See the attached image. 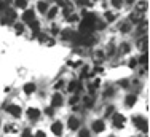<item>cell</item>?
<instances>
[{
    "label": "cell",
    "mask_w": 150,
    "mask_h": 137,
    "mask_svg": "<svg viewBox=\"0 0 150 137\" xmlns=\"http://www.w3.org/2000/svg\"><path fill=\"white\" fill-rule=\"evenodd\" d=\"M134 123H136V124H137V128L141 129V131H145L147 132V121L144 120V118H141V117H137V118H134Z\"/></svg>",
    "instance_id": "cell-1"
},
{
    "label": "cell",
    "mask_w": 150,
    "mask_h": 137,
    "mask_svg": "<svg viewBox=\"0 0 150 137\" xmlns=\"http://www.w3.org/2000/svg\"><path fill=\"white\" fill-rule=\"evenodd\" d=\"M7 112H10L13 117H19V115H21V109L18 107V105H15V104L8 105V107H7Z\"/></svg>",
    "instance_id": "cell-2"
},
{
    "label": "cell",
    "mask_w": 150,
    "mask_h": 137,
    "mask_svg": "<svg viewBox=\"0 0 150 137\" xmlns=\"http://www.w3.org/2000/svg\"><path fill=\"white\" fill-rule=\"evenodd\" d=\"M51 131H53V134H56V136H61V134H62V124L59 123V121L53 123V126H51Z\"/></svg>",
    "instance_id": "cell-3"
},
{
    "label": "cell",
    "mask_w": 150,
    "mask_h": 137,
    "mask_svg": "<svg viewBox=\"0 0 150 137\" xmlns=\"http://www.w3.org/2000/svg\"><path fill=\"white\" fill-rule=\"evenodd\" d=\"M67 124H69V129H78V126H80V121H78V118L70 117Z\"/></svg>",
    "instance_id": "cell-4"
},
{
    "label": "cell",
    "mask_w": 150,
    "mask_h": 137,
    "mask_svg": "<svg viewBox=\"0 0 150 137\" xmlns=\"http://www.w3.org/2000/svg\"><path fill=\"white\" fill-rule=\"evenodd\" d=\"M123 123H125V118H123V115H115V118H114V124L117 126V128H118V126L122 128Z\"/></svg>",
    "instance_id": "cell-5"
},
{
    "label": "cell",
    "mask_w": 150,
    "mask_h": 137,
    "mask_svg": "<svg viewBox=\"0 0 150 137\" xmlns=\"http://www.w3.org/2000/svg\"><path fill=\"white\" fill-rule=\"evenodd\" d=\"M27 115H29V118L35 120L37 117H40V110H37V109H29V110H27Z\"/></svg>",
    "instance_id": "cell-6"
},
{
    "label": "cell",
    "mask_w": 150,
    "mask_h": 137,
    "mask_svg": "<svg viewBox=\"0 0 150 137\" xmlns=\"http://www.w3.org/2000/svg\"><path fill=\"white\" fill-rule=\"evenodd\" d=\"M93 129L96 132H101L102 129H104V121H94L93 123Z\"/></svg>",
    "instance_id": "cell-7"
},
{
    "label": "cell",
    "mask_w": 150,
    "mask_h": 137,
    "mask_svg": "<svg viewBox=\"0 0 150 137\" xmlns=\"http://www.w3.org/2000/svg\"><path fill=\"white\" fill-rule=\"evenodd\" d=\"M61 102H62V96L59 93L54 94V96H53V105H54V107H57V105H61Z\"/></svg>",
    "instance_id": "cell-8"
},
{
    "label": "cell",
    "mask_w": 150,
    "mask_h": 137,
    "mask_svg": "<svg viewBox=\"0 0 150 137\" xmlns=\"http://www.w3.org/2000/svg\"><path fill=\"white\" fill-rule=\"evenodd\" d=\"M24 21H27V22H30V21H34V11L30 10V11H26L24 13Z\"/></svg>",
    "instance_id": "cell-9"
},
{
    "label": "cell",
    "mask_w": 150,
    "mask_h": 137,
    "mask_svg": "<svg viewBox=\"0 0 150 137\" xmlns=\"http://www.w3.org/2000/svg\"><path fill=\"white\" fill-rule=\"evenodd\" d=\"M24 91H26L27 94L34 93V91H35V85H34V83H27V85L24 86Z\"/></svg>",
    "instance_id": "cell-10"
},
{
    "label": "cell",
    "mask_w": 150,
    "mask_h": 137,
    "mask_svg": "<svg viewBox=\"0 0 150 137\" xmlns=\"http://www.w3.org/2000/svg\"><path fill=\"white\" fill-rule=\"evenodd\" d=\"M134 102H136V96H134V94H130V96L126 97V105H134Z\"/></svg>",
    "instance_id": "cell-11"
},
{
    "label": "cell",
    "mask_w": 150,
    "mask_h": 137,
    "mask_svg": "<svg viewBox=\"0 0 150 137\" xmlns=\"http://www.w3.org/2000/svg\"><path fill=\"white\" fill-rule=\"evenodd\" d=\"M77 88H80V85H78L77 81H72V83L69 85V91H70V93H73V91H75Z\"/></svg>",
    "instance_id": "cell-12"
},
{
    "label": "cell",
    "mask_w": 150,
    "mask_h": 137,
    "mask_svg": "<svg viewBox=\"0 0 150 137\" xmlns=\"http://www.w3.org/2000/svg\"><path fill=\"white\" fill-rule=\"evenodd\" d=\"M78 137H89V132L86 131V129H81L80 134H78Z\"/></svg>",
    "instance_id": "cell-13"
},
{
    "label": "cell",
    "mask_w": 150,
    "mask_h": 137,
    "mask_svg": "<svg viewBox=\"0 0 150 137\" xmlns=\"http://www.w3.org/2000/svg\"><path fill=\"white\" fill-rule=\"evenodd\" d=\"M22 137H32V132H30V129H24V132H22Z\"/></svg>",
    "instance_id": "cell-14"
},
{
    "label": "cell",
    "mask_w": 150,
    "mask_h": 137,
    "mask_svg": "<svg viewBox=\"0 0 150 137\" xmlns=\"http://www.w3.org/2000/svg\"><path fill=\"white\" fill-rule=\"evenodd\" d=\"M16 5L18 7H21V8H24L26 7V0H16Z\"/></svg>",
    "instance_id": "cell-15"
},
{
    "label": "cell",
    "mask_w": 150,
    "mask_h": 137,
    "mask_svg": "<svg viewBox=\"0 0 150 137\" xmlns=\"http://www.w3.org/2000/svg\"><path fill=\"white\" fill-rule=\"evenodd\" d=\"M38 10H40V11H45V10H46V3L40 2V3H38Z\"/></svg>",
    "instance_id": "cell-16"
},
{
    "label": "cell",
    "mask_w": 150,
    "mask_h": 137,
    "mask_svg": "<svg viewBox=\"0 0 150 137\" xmlns=\"http://www.w3.org/2000/svg\"><path fill=\"white\" fill-rule=\"evenodd\" d=\"M141 64H147V54H145V53H144L142 57H141Z\"/></svg>",
    "instance_id": "cell-17"
},
{
    "label": "cell",
    "mask_w": 150,
    "mask_h": 137,
    "mask_svg": "<svg viewBox=\"0 0 150 137\" xmlns=\"http://www.w3.org/2000/svg\"><path fill=\"white\" fill-rule=\"evenodd\" d=\"M91 102H93V101H91V97H86V99H85V105H86V107H89Z\"/></svg>",
    "instance_id": "cell-18"
},
{
    "label": "cell",
    "mask_w": 150,
    "mask_h": 137,
    "mask_svg": "<svg viewBox=\"0 0 150 137\" xmlns=\"http://www.w3.org/2000/svg\"><path fill=\"white\" fill-rule=\"evenodd\" d=\"M16 32H18V34L22 32V24H16Z\"/></svg>",
    "instance_id": "cell-19"
},
{
    "label": "cell",
    "mask_w": 150,
    "mask_h": 137,
    "mask_svg": "<svg viewBox=\"0 0 150 137\" xmlns=\"http://www.w3.org/2000/svg\"><path fill=\"white\" fill-rule=\"evenodd\" d=\"M106 19L112 21V19H114V14H112V13H106Z\"/></svg>",
    "instance_id": "cell-20"
},
{
    "label": "cell",
    "mask_w": 150,
    "mask_h": 137,
    "mask_svg": "<svg viewBox=\"0 0 150 137\" xmlns=\"http://www.w3.org/2000/svg\"><path fill=\"white\" fill-rule=\"evenodd\" d=\"M114 5L115 7H122V0H114Z\"/></svg>",
    "instance_id": "cell-21"
},
{
    "label": "cell",
    "mask_w": 150,
    "mask_h": 137,
    "mask_svg": "<svg viewBox=\"0 0 150 137\" xmlns=\"http://www.w3.org/2000/svg\"><path fill=\"white\" fill-rule=\"evenodd\" d=\"M35 137H45V132L43 131H38V132L35 134Z\"/></svg>",
    "instance_id": "cell-22"
},
{
    "label": "cell",
    "mask_w": 150,
    "mask_h": 137,
    "mask_svg": "<svg viewBox=\"0 0 150 137\" xmlns=\"http://www.w3.org/2000/svg\"><path fill=\"white\" fill-rule=\"evenodd\" d=\"M54 13H56V8H53V10H51V11H50V14H48V16H50V18H53V16H54Z\"/></svg>",
    "instance_id": "cell-23"
},
{
    "label": "cell",
    "mask_w": 150,
    "mask_h": 137,
    "mask_svg": "<svg viewBox=\"0 0 150 137\" xmlns=\"http://www.w3.org/2000/svg\"><path fill=\"white\" fill-rule=\"evenodd\" d=\"M78 101V96H75V97H72V101H70V104H75V102Z\"/></svg>",
    "instance_id": "cell-24"
},
{
    "label": "cell",
    "mask_w": 150,
    "mask_h": 137,
    "mask_svg": "<svg viewBox=\"0 0 150 137\" xmlns=\"http://www.w3.org/2000/svg\"><path fill=\"white\" fill-rule=\"evenodd\" d=\"M130 67H136V61H130Z\"/></svg>",
    "instance_id": "cell-25"
},
{
    "label": "cell",
    "mask_w": 150,
    "mask_h": 137,
    "mask_svg": "<svg viewBox=\"0 0 150 137\" xmlns=\"http://www.w3.org/2000/svg\"><path fill=\"white\" fill-rule=\"evenodd\" d=\"M112 112H114V109L110 107V109H109V110H107V112H106V115H110V113H112Z\"/></svg>",
    "instance_id": "cell-26"
}]
</instances>
